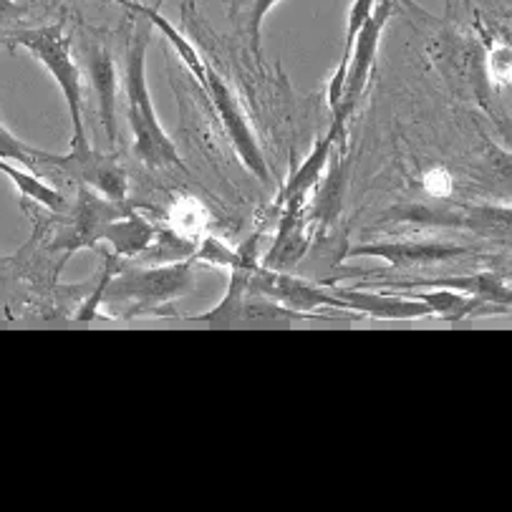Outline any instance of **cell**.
Listing matches in <instances>:
<instances>
[{
    "instance_id": "8992f818",
    "label": "cell",
    "mask_w": 512,
    "mask_h": 512,
    "mask_svg": "<svg viewBox=\"0 0 512 512\" xmlns=\"http://www.w3.org/2000/svg\"><path fill=\"white\" fill-rule=\"evenodd\" d=\"M51 167L64 169L81 185L91 187L99 197L109 202H124L129 195V177L114 154H101L89 144L71 147L69 154H56Z\"/></svg>"
},
{
    "instance_id": "6da1fadb",
    "label": "cell",
    "mask_w": 512,
    "mask_h": 512,
    "mask_svg": "<svg viewBox=\"0 0 512 512\" xmlns=\"http://www.w3.org/2000/svg\"><path fill=\"white\" fill-rule=\"evenodd\" d=\"M139 16V13H137ZM154 28L144 16H139L137 33L127 43V56H124V74L122 89L127 96V119L132 127L134 154L142 159L147 167L154 169H185V162L180 157V149L164 132L154 111L152 96H149L147 84V46L152 38Z\"/></svg>"
},
{
    "instance_id": "d6986e66",
    "label": "cell",
    "mask_w": 512,
    "mask_h": 512,
    "mask_svg": "<svg viewBox=\"0 0 512 512\" xmlns=\"http://www.w3.org/2000/svg\"><path fill=\"white\" fill-rule=\"evenodd\" d=\"M280 0H253L248 8V41L250 51H253L255 64H263V56H260V43H263V21Z\"/></svg>"
},
{
    "instance_id": "5b68a950",
    "label": "cell",
    "mask_w": 512,
    "mask_h": 512,
    "mask_svg": "<svg viewBox=\"0 0 512 512\" xmlns=\"http://www.w3.org/2000/svg\"><path fill=\"white\" fill-rule=\"evenodd\" d=\"M205 96L212 101V109H215L227 139L233 144L240 164L248 169L250 175L258 177L263 185H270V182H273V175H270L268 159H265L258 137H255L253 132V124H250L248 114H245L243 104H240L233 86L227 84L225 76H222L212 64H207Z\"/></svg>"
},
{
    "instance_id": "ac0fdd59",
    "label": "cell",
    "mask_w": 512,
    "mask_h": 512,
    "mask_svg": "<svg viewBox=\"0 0 512 512\" xmlns=\"http://www.w3.org/2000/svg\"><path fill=\"white\" fill-rule=\"evenodd\" d=\"M0 159H8V162H16L21 164V167L33 169L38 167V164L51 167L53 154L31 147V144H26L23 139H18L11 129H6L0 124Z\"/></svg>"
},
{
    "instance_id": "7a4b0ae2",
    "label": "cell",
    "mask_w": 512,
    "mask_h": 512,
    "mask_svg": "<svg viewBox=\"0 0 512 512\" xmlns=\"http://www.w3.org/2000/svg\"><path fill=\"white\" fill-rule=\"evenodd\" d=\"M195 291V260L157 263L149 268H124L111 275L104 288V303L122 316H152L172 311L177 298Z\"/></svg>"
},
{
    "instance_id": "5bb4252c",
    "label": "cell",
    "mask_w": 512,
    "mask_h": 512,
    "mask_svg": "<svg viewBox=\"0 0 512 512\" xmlns=\"http://www.w3.org/2000/svg\"><path fill=\"white\" fill-rule=\"evenodd\" d=\"M119 6H129L134 13H139V16H144L149 21V26L154 28V31L162 33L164 38L169 41V46L175 48V53L180 56L182 64L187 66V71H190L192 76H195V81L200 84V89L205 91L207 86V61L200 56V48L195 46V43L190 41V38L185 36V33L180 31L177 26H172V23L167 21V18L159 13V8L154 6H137V3H132V0H117Z\"/></svg>"
},
{
    "instance_id": "9c48e42d",
    "label": "cell",
    "mask_w": 512,
    "mask_h": 512,
    "mask_svg": "<svg viewBox=\"0 0 512 512\" xmlns=\"http://www.w3.org/2000/svg\"><path fill=\"white\" fill-rule=\"evenodd\" d=\"M475 253L467 245L447 240H396V243H366L349 250V258H379L389 263V270L412 273L414 268H429Z\"/></svg>"
},
{
    "instance_id": "8fae6325",
    "label": "cell",
    "mask_w": 512,
    "mask_h": 512,
    "mask_svg": "<svg viewBox=\"0 0 512 512\" xmlns=\"http://www.w3.org/2000/svg\"><path fill=\"white\" fill-rule=\"evenodd\" d=\"M86 64H89L91 84L96 91V104H99V119L109 142L117 139V96H119V76L117 61L111 51L101 43L86 46Z\"/></svg>"
},
{
    "instance_id": "4fadbf2b",
    "label": "cell",
    "mask_w": 512,
    "mask_h": 512,
    "mask_svg": "<svg viewBox=\"0 0 512 512\" xmlns=\"http://www.w3.org/2000/svg\"><path fill=\"white\" fill-rule=\"evenodd\" d=\"M336 144L338 147H344L346 142L338 137L336 129L331 127L326 134H323V137L316 139L311 154H308V157L298 164L296 172L288 177L286 187L278 192V200H275V205H286V202H291V200H306L308 192L318 185V180H321L323 172H326L328 162H331L333 147H336Z\"/></svg>"
},
{
    "instance_id": "7402d4cb",
    "label": "cell",
    "mask_w": 512,
    "mask_h": 512,
    "mask_svg": "<svg viewBox=\"0 0 512 512\" xmlns=\"http://www.w3.org/2000/svg\"><path fill=\"white\" fill-rule=\"evenodd\" d=\"M227 3V8H233V13H235V6H238V0H225Z\"/></svg>"
},
{
    "instance_id": "7c38bea8",
    "label": "cell",
    "mask_w": 512,
    "mask_h": 512,
    "mask_svg": "<svg viewBox=\"0 0 512 512\" xmlns=\"http://www.w3.org/2000/svg\"><path fill=\"white\" fill-rule=\"evenodd\" d=\"M154 235H157V227L147 217L134 210H124L122 215H117L101 227L99 235H96V243L109 245L114 258L129 260L142 255L152 245Z\"/></svg>"
},
{
    "instance_id": "603a6c76",
    "label": "cell",
    "mask_w": 512,
    "mask_h": 512,
    "mask_svg": "<svg viewBox=\"0 0 512 512\" xmlns=\"http://www.w3.org/2000/svg\"><path fill=\"white\" fill-rule=\"evenodd\" d=\"M162 6V0H154V8H159Z\"/></svg>"
},
{
    "instance_id": "ba28073f",
    "label": "cell",
    "mask_w": 512,
    "mask_h": 512,
    "mask_svg": "<svg viewBox=\"0 0 512 512\" xmlns=\"http://www.w3.org/2000/svg\"><path fill=\"white\" fill-rule=\"evenodd\" d=\"M361 288H376V291H391V293H404V291H457L465 293L470 298H480V301L495 303V306L510 308V283L502 273H492V270H482V273L470 275H442V278H386L366 283Z\"/></svg>"
},
{
    "instance_id": "30bf717a",
    "label": "cell",
    "mask_w": 512,
    "mask_h": 512,
    "mask_svg": "<svg viewBox=\"0 0 512 512\" xmlns=\"http://www.w3.org/2000/svg\"><path fill=\"white\" fill-rule=\"evenodd\" d=\"M331 293L344 303L346 311H354L359 316L374 318V321H419V318H432V308L427 303L417 301L404 293L376 291V288L344 286L328 283Z\"/></svg>"
},
{
    "instance_id": "e0dca14e",
    "label": "cell",
    "mask_w": 512,
    "mask_h": 512,
    "mask_svg": "<svg viewBox=\"0 0 512 512\" xmlns=\"http://www.w3.org/2000/svg\"><path fill=\"white\" fill-rule=\"evenodd\" d=\"M376 0H354L349 8V21H346V36H344V51H341V61H338L336 71L331 76V84H328V109L338 104L341 99V89H344V76H346V64H349L351 46H354L356 33L361 31V26L366 23V18L374 11Z\"/></svg>"
},
{
    "instance_id": "277c9868",
    "label": "cell",
    "mask_w": 512,
    "mask_h": 512,
    "mask_svg": "<svg viewBox=\"0 0 512 512\" xmlns=\"http://www.w3.org/2000/svg\"><path fill=\"white\" fill-rule=\"evenodd\" d=\"M399 8V0H376L374 11L366 18L361 31L356 33L354 46H351L349 64H346L344 89H341V99L331 109V127L336 129L338 137L346 142V124L354 117L356 106H359L361 96H364L366 86H369L371 76H374L376 59H379V46L384 28L389 18L394 16Z\"/></svg>"
},
{
    "instance_id": "ffe728a7",
    "label": "cell",
    "mask_w": 512,
    "mask_h": 512,
    "mask_svg": "<svg viewBox=\"0 0 512 512\" xmlns=\"http://www.w3.org/2000/svg\"><path fill=\"white\" fill-rule=\"evenodd\" d=\"M26 13V8L13 3V0H0V38H6L8 31H13V23Z\"/></svg>"
},
{
    "instance_id": "2e32d148",
    "label": "cell",
    "mask_w": 512,
    "mask_h": 512,
    "mask_svg": "<svg viewBox=\"0 0 512 512\" xmlns=\"http://www.w3.org/2000/svg\"><path fill=\"white\" fill-rule=\"evenodd\" d=\"M0 175H6L8 180L16 185L18 195L26 197V200L36 202V205L46 207V210L59 212L64 210L66 205V197L61 195L56 187H51L48 182H43L41 177H36L31 169L21 167L16 162H8V159H0Z\"/></svg>"
},
{
    "instance_id": "52a82bcc",
    "label": "cell",
    "mask_w": 512,
    "mask_h": 512,
    "mask_svg": "<svg viewBox=\"0 0 512 512\" xmlns=\"http://www.w3.org/2000/svg\"><path fill=\"white\" fill-rule=\"evenodd\" d=\"M250 291L260 293L268 301L278 303L280 308H286L291 313H306L318 311V308H336V311H346L344 303L338 301L331 291L316 286L311 280L296 278V275L280 273V270H270L265 265H258L250 273Z\"/></svg>"
},
{
    "instance_id": "3957f363",
    "label": "cell",
    "mask_w": 512,
    "mask_h": 512,
    "mask_svg": "<svg viewBox=\"0 0 512 512\" xmlns=\"http://www.w3.org/2000/svg\"><path fill=\"white\" fill-rule=\"evenodd\" d=\"M3 41L11 48H23L26 53H31L33 59L56 81V86L64 94L66 109H69L71 132H74L71 134V147L89 144L84 124V74H81V66L76 64L64 26L53 23V26L38 28H13Z\"/></svg>"
},
{
    "instance_id": "9a60e30c",
    "label": "cell",
    "mask_w": 512,
    "mask_h": 512,
    "mask_svg": "<svg viewBox=\"0 0 512 512\" xmlns=\"http://www.w3.org/2000/svg\"><path fill=\"white\" fill-rule=\"evenodd\" d=\"M253 268H258V263L238 265V268L230 270V286H227V293L222 296V301L217 303L210 313L192 316L190 321H195V323H233V321H238L245 311V296L250 293V273H253Z\"/></svg>"
},
{
    "instance_id": "44dd1931",
    "label": "cell",
    "mask_w": 512,
    "mask_h": 512,
    "mask_svg": "<svg viewBox=\"0 0 512 512\" xmlns=\"http://www.w3.org/2000/svg\"><path fill=\"white\" fill-rule=\"evenodd\" d=\"M462 8H467V11H472V0H460Z\"/></svg>"
}]
</instances>
